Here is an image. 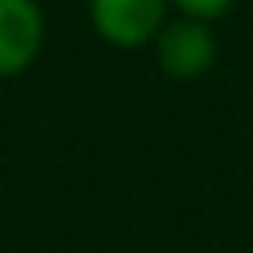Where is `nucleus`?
Returning a JSON list of instances; mask_svg holds the SVG:
<instances>
[{
	"mask_svg": "<svg viewBox=\"0 0 253 253\" xmlns=\"http://www.w3.org/2000/svg\"><path fill=\"white\" fill-rule=\"evenodd\" d=\"M154 59L166 79H178V83L202 79L217 59V36H213L210 20L182 16V12L174 20H166L162 32L154 36Z\"/></svg>",
	"mask_w": 253,
	"mask_h": 253,
	"instance_id": "f257e3e1",
	"label": "nucleus"
},
{
	"mask_svg": "<svg viewBox=\"0 0 253 253\" xmlns=\"http://www.w3.org/2000/svg\"><path fill=\"white\" fill-rule=\"evenodd\" d=\"M170 0H91V24L111 47H146L166 24Z\"/></svg>",
	"mask_w": 253,
	"mask_h": 253,
	"instance_id": "f03ea898",
	"label": "nucleus"
},
{
	"mask_svg": "<svg viewBox=\"0 0 253 253\" xmlns=\"http://www.w3.org/2000/svg\"><path fill=\"white\" fill-rule=\"evenodd\" d=\"M43 8L36 0H0V79L28 71L43 47Z\"/></svg>",
	"mask_w": 253,
	"mask_h": 253,
	"instance_id": "7ed1b4c3",
	"label": "nucleus"
},
{
	"mask_svg": "<svg viewBox=\"0 0 253 253\" xmlns=\"http://www.w3.org/2000/svg\"><path fill=\"white\" fill-rule=\"evenodd\" d=\"M182 16H198V20H217V16H225L229 12V4L233 0H170Z\"/></svg>",
	"mask_w": 253,
	"mask_h": 253,
	"instance_id": "20e7f679",
	"label": "nucleus"
}]
</instances>
